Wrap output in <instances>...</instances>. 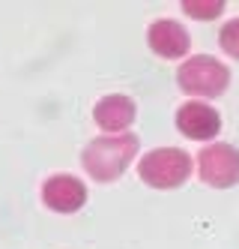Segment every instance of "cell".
<instances>
[{
	"label": "cell",
	"mask_w": 239,
	"mask_h": 249,
	"mask_svg": "<svg viewBox=\"0 0 239 249\" xmlns=\"http://www.w3.org/2000/svg\"><path fill=\"white\" fill-rule=\"evenodd\" d=\"M176 126L191 141H209L222 129V117H218V111L207 102H186V105H179V111H176Z\"/></svg>",
	"instance_id": "5b68a950"
},
{
	"label": "cell",
	"mask_w": 239,
	"mask_h": 249,
	"mask_svg": "<svg viewBox=\"0 0 239 249\" xmlns=\"http://www.w3.org/2000/svg\"><path fill=\"white\" fill-rule=\"evenodd\" d=\"M138 153V138L135 135H105V138H96L84 147V156L81 162L87 168L90 177H96L102 183H111L128 168V162L135 159Z\"/></svg>",
	"instance_id": "6da1fadb"
},
{
	"label": "cell",
	"mask_w": 239,
	"mask_h": 249,
	"mask_svg": "<svg viewBox=\"0 0 239 249\" xmlns=\"http://www.w3.org/2000/svg\"><path fill=\"white\" fill-rule=\"evenodd\" d=\"M141 180L156 189H176L191 174V156L179 147H159L141 159Z\"/></svg>",
	"instance_id": "7a4b0ae2"
},
{
	"label": "cell",
	"mask_w": 239,
	"mask_h": 249,
	"mask_svg": "<svg viewBox=\"0 0 239 249\" xmlns=\"http://www.w3.org/2000/svg\"><path fill=\"white\" fill-rule=\"evenodd\" d=\"M222 9H224V3L222 0H209V3H197V0H186L182 3V12L186 15H191V18H215V15H222Z\"/></svg>",
	"instance_id": "9c48e42d"
},
{
	"label": "cell",
	"mask_w": 239,
	"mask_h": 249,
	"mask_svg": "<svg viewBox=\"0 0 239 249\" xmlns=\"http://www.w3.org/2000/svg\"><path fill=\"white\" fill-rule=\"evenodd\" d=\"M200 180L215 189H227L239 183V150L230 144H209L197 156Z\"/></svg>",
	"instance_id": "277c9868"
},
{
	"label": "cell",
	"mask_w": 239,
	"mask_h": 249,
	"mask_svg": "<svg viewBox=\"0 0 239 249\" xmlns=\"http://www.w3.org/2000/svg\"><path fill=\"white\" fill-rule=\"evenodd\" d=\"M42 201L57 213H75L87 201V186L72 174H57V177H51V180H45Z\"/></svg>",
	"instance_id": "8992f818"
},
{
	"label": "cell",
	"mask_w": 239,
	"mask_h": 249,
	"mask_svg": "<svg viewBox=\"0 0 239 249\" xmlns=\"http://www.w3.org/2000/svg\"><path fill=\"white\" fill-rule=\"evenodd\" d=\"M93 117H96V123L102 129L123 135V129L132 126V120H135V102L128 96H123V93H111V96L96 102Z\"/></svg>",
	"instance_id": "ba28073f"
},
{
	"label": "cell",
	"mask_w": 239,
	"mask_h": 249,
	"mask_svg": "<svg viewBox=\"0 0 239 249\" xmlns=\"http://www.w3.org/2000/svg\"><path fill=\"white\" fill-rule=\"evenodd\" d=\"M222 48L227 51L230 57L239 60V18H233V21H227L222 27Z\"/></svg>",
	"instance_id": "30bf717a"
},
{
	"label": "cell",
	"mask_w": 239,
	"mask_h": 249,
	"mask_svg": "<svg viewBox=\"0 0 239 249\" xmlns=\"http://www.w3.org/2000/svg\"><path fill=\"white\" fill-rule=\"evenodd\" d=\"M150 48L156 51L159 57L174 60V57L189 54L191 39H189L186 27H182L179 21H174V18H159V21H153V27H150Z\"/></svg>",
	"instance_id": "52a82bcc"
},
{
	"label": "cell",
	"mask_w": 239,
	"mask_h": 249,
	"mask_svg": "<svg viewBox=\"0 0 239 249\" xmlns=\"http://www.w3.org/2000/svg\"><path fill=\"white\" fill-rule=\"evenodd\" d=\"M176 81L189 96H218V93L227 90L230 72H227V66L218 63L215 57L197 54V57H191L179 66Z\"/></svg>",
	"instance_id": "3957f363"
}]
</instances>
